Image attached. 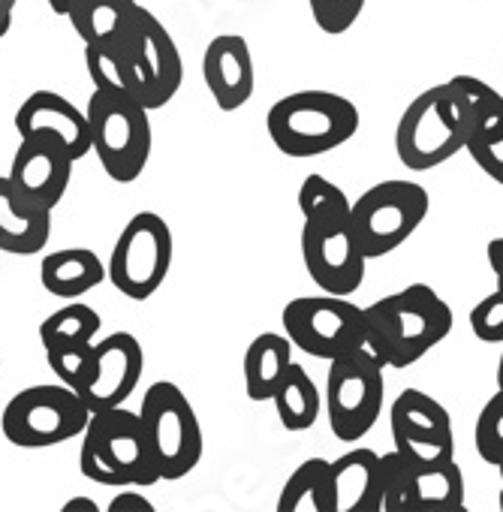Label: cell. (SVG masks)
Instances as JSON below:
<instances>
[{"label":"cell","mask_w":503,"mask_h":512,"mask_svg":"<svg viewBox=\"0 0 503 512\" xmlns=\"http://www.w3.org/2000/svg\"><path fill=\"white\" fill-rule=\"evenodd\" d=\"M148 443L154 449L160 479H184L202 461V425L190 398L169 380L145 389L139 407Z\"/></svg>","instance_id":"obj_10"},{"label":"cell","mask_w":503,"mask_h":512,"mask_svg":"<svg viewBox=\"0 0 503 512\" xmlns=\"http://www.w3.org/2000/svg\"><path fill=\"white\" fill-rule=\"evenodd\" d=\"M485 256H488V266H491V275H494L497 290H503V235H497V238L488 241Z\"/></svg>","instance_id":"obj_36"},{"label":"cell","mask_w":503,"mask_h":512,"mask_svg":"<svg viewBox=\"0 0 503 512\" xmlns=\"http://www.w3.org/2000/svg\"><path fill=\"white\" fill-rule=\"evenodd\" d=\"M467 500L458 461L416 467L398 452L383 455V512H461Z\"/></svg>","instance_id":"obj_14"},{"label":"cell","mask_w":503,"mask_h":512,"mask_svg":"<svg viewBox=\"0 0 503 512\" xmlns=\"http://www.w3.org/2000/svg\"><path fill=\"white\" fill-rule=\"evenodd\" d=\"M85 112L91 121V151L97 154L103 172L118 184H133L145 172L154 148L148 118L151 109H145L133 94H109L94 88Z\"/></svg>","instance_id":"obj_5"},{"label":"cell","mask_w":503,"mask_h":512,"mask_svg":"<svg viewBox=\"0 0 503 512\" xmlns=\"http://www.w3.org/2000/svg\"><path fill=\"white\" fill-rule=\"evenodd\" d=\"M470 332L476 341L482 344H500L503 347V290L494 287V293H488L485 299H479L470 308Z\"/></svg>","instance_id":"obj_33"},{"label":"cell","mask_w":503,"mask_h":512,"mask_svg":"<svg viewBox=\"0 0 503 512\" xmlns=\"http://www.w3.org/2000/svg\"><path fill=\"white\" fill-rule=\"evenodd\" d=\"M389 428L395 452L416 467L455 461V431L446 407L422 389H404L392 410Z\"/></svg>","instance_id":"obj_15"},{"label":"cell","mask_w":503,"mask_h":512,"mask_svg":"<svg viewBox=\"0 0 503 512\" xmlns=\"http://www.w3.org/2000/svg\"><path fill=\"white\" fill-rule=\"evenodd\" d=\"M109 512H154V503L145 500V497L136 494V491H121V494L109 503Z\"/></svg>","instance_id":"obj_35"},{"label":"cell","mask_w":503,"mask_h":512,"mask_svg":"<svg viewBox=\"0 0 503 512\" xmlns=\"http://www.w3.org/2000/svg\"><path fill=\"white\" fill-rule=\"evenodd\" d=\"M52 238V211L28 202L10 181L0 175V250L13 256H37Z\"/></svg>","instance_id":"obj_21"},{"label":"cell","mask_w":503,"mask_h":512,"mask_svg":"<svg viewBox=\"0 0 503 512\" xmlns=\"http://www.w3.org/2000/svg\"><path fill=\"white\" fill-rule=\"evenodd\" d=\"M335 512H383V455L359 446L332 461Z\"/></svg>","instance_id":"obj_20"},{"label":"cell","mask_w":503,"mask_h":512,"mask_svg":"<svg viewBox=\"0 0 503 512\" xmlns=\"http://www.w3.org/2000/svg\"><path fill=\"white\" fill-rule=\"evenodd\" d=\"M266 130L275 148L293 160L323 157L359 133V109L335 91H293L272 103Z\"/></svg>","instance_id":"obj_4"},{"label":"cell","mask_w":503,"mask_h":512,"mask_svg":"<svg viewBox=\"0 0 503 512\" xmlns=\"http://www.w3.org/2000/svg\"><path fill=\"white\" fill-rule=\"evenodd\" d=\"M497 386L503 389V353H500V362H497Z\"/></svg>","instance_id":"obj_40"},{"label":"cell","mask_w":503,"mask_h":512,"mask_svg":"<svg viewBox=\"0 0 503 512\" xmlns=\"http://www.w3.org/2000/svg\"><path fill=\"white\" fill-rule=\"evenodd\" d=\"M365 347L386 368H410L452 332V308L428 284H410L365 308Z\"/></svg>","instance_id":"obj_1"},{"label":"cell","mask_w":503,"mask_h":512,"mask_svg":"<svg viewBox=\"0 0 503 512\" xmlns=\"http://www.w3.org/2000/svg\"><path fill=\"white\" fill-rule=\"evenodd\" d=\"M145 371V350L130 332H112L94 344L88 368L76 383V392L91 413L121 407L139 389Z\"/></svg>","instance_id":"obj_16"},{"label":"cell","mask_w":503,"mask_h":512,"mask_svg":"<svg viewBox=\"0 0 503 512\" xmlns=\"http://www.w3.org/2000/svg\"><path fill=\"white\" fill-rule=\"evenodd\" d=\"M13 124L22 139H49L64 145L76 163L94 148L88 112L55 91H34L25 97Z\"/></svg>","instance_id":"obj_17"},{"label":"cell","mask_w":503,"mask_h":512,"mask_svg":"<svg viewBox=\"0 0 503 512\" xmlns=\"http://www.w3.org/2000/svg\"><path fill=\"white\" fill-rule=\"evenodd\" d=\"M0 374H4V356H0Z\"/></svg>","instance_id":"obj_42"},{"label":"cell","mask_w":503,"mask_h":512,"mask_svg":"<svg viewBox=\"0 0 503 512\" xmlns=\"http://www.w3.org/2000/svg\"><path fill=\"white\" fill-rule=\"evenodd\" d=\"M46 4H49V10H52L55 16H64V19H70V13L76 10L79 0H46Z\"/></svg>","instance_id":"obj_38"},{"label":"cell","mask_w":503,"mask_h":512,"mask_svg":"<svg viewBox=\"0 0 503 512\" xmlns=\"http://www.w3.org/2000/svg\"><path fill=\"white\" fill-rule=\"evenodd\" d=\"M91 419L82 395L67 383H40L16 392L0 416V431L19 449H49L82 437Z\"/></svg>","instance_id":"obj_7"},{"label":"cell","mask_w":503,"mask_h":512,"mask_svg":"<svg viewBox=\"0 0 503 512\" xmlns=\"http://www.w3.org/2000/svg\"><path fill=\"white\" fill-rule=\"evenodd\" d=\"M464 151L470 154V160H473L494 184L503 187V121L494 124V127H488V130H482V133H473V136L467 139V148H464Z\"/></svg>","instance_id":"obj_32"},{"label":"cell","mask_w":503,"mask_h":512,"mask_svg":"<svg viewBox=\"0 0 503 512\" xmlns=\"http://www.w3.org/2000/svg\"><path fill=\"white\" fill-rule=\"evenodd\" d=\"M175 241L169 223L157 211L133 214L112 244L106 275L109 284L130 302L151 299L169 278Z\"/></svg>","instance_id":"obj_8"},{"label":"cell","mask_w":503,"mask_h":512,"mask_svg":"<svg viewBox=\"0 0 503 512\" xmlns=\"http://www.w3.org/2000/svg\"><path fill=\"white\" fill-rule=\"evenodd\" d=\"M202 79L220 112H238L250 103L257 88L254 55L241 34H220L205 46Z\"/></svg>","instance_id":"obj_19"},{"label":"cell","mask_w":503,"mask_h":512,"mask_svg":"<svg viewBox=\"0 0 503 512\" xmlns=\"http://www.w3.org/2000/svg\"><path fill=\"white\" fill-rule=\"evenodd\" d=\"M275 410H278V419L287 431H308L317 425L320 419V410H323V395L317 389V383L311 380V374L293 362L272 398Z\"/></svg>","instance_id":"obj_27"},{"label":"cell","mask_w":503,"mask_h":512,"mask_svg":"<svg viewBox=\"0 0 503 512\" xmlns=\"http://www.w3.org/2000/svg\"><path fill=\"white\" fill-rule=\"evenodd\" d=\"M365 4L368 0H308L317 28L329 37L347 34L365 13Z\"/></svg>","instance_id":"obj_31"},{"label":"cell","mask_w":503,"mask_h":512,"mask_svg":"<svg viewBox=\"0 0 503 512\" xmlns=\"http://www.w3.org/2000/svg\"><path fill=\"white\" fill-rule=\"evenodd\" d=\"M428 205V190L407 178H389L368 187L350 205L356 238L368 260H383L410 241V235L422 226Z\"/></svg>","instance_id":"obj_11"},{"label":"cell","mask_w":503,"mask_h":512,"mask_svg":"<svg viewBox=\"0 0 503 512\" xmlns=\"http://www.w3.org/2000/svg\"><path fill=\"white\" fill-rule=\"evenodd\" d=\"M278 512H335L332 461L308 458L284 482Z\"/></svg>","instance_id":"obj_26"},{"label":"cell","mask_w":503,"mask_h":512,"mask_svg":"<svg viewBox=\"0 0 503 512\" xmlns=\"http://www.w3.org/2000/svg\"><path fill=\"white\" fill-rule=\"evenodd\" d=\"M344 202H350L347 193L335 181H329L326 175H320V172H311L302 181V187H299V211H302V217L311 214V211H317V208L344 205Z\"/></svg>","instance_id":"obj_34"},{"label":"cell","mask_w":503,"mask_h":512,"mask_svg":"<svg viewBox=\"0 0 503 512\" xmlns=\"http://www.w3.org/2000/svg\"><path fill=\"white\" fill-rule=\"evenodd\" d=\"M118 46H121L130 94L151 112L169 106L181 91L184 61L166 25L151 10L139 7L133 31Z\"/></svg>","instance_id":"obj_12"},{"label":"cell","mask_w":503,"mask_h":512,"mask_svg":"<svg viewBox=\"0 0 503 512\" xmlns=\"http://www.w3.org/2000/svg\"><path fill=\"white\" fill-rule=\"evenodd\" d=\"M293 365V341L278 332H263L244 350V392L250 401L266 404L275 398L287 368Z\"/></svg>","instance_id":"obj_23"},{"label":"cell","mask_w":503,"mask_h":512,"mask_svg":"<svg viewBox=\"0 0 503 512\" xmlns=\"http://www.w3.org/2000/svg\"><path fill=\"white\" fill-rule=\"evenodd\" d=\"M473 112L461 88L449 79L425 88L401 112L395 127V154L413 172H431L467 148Z\"/></svg>","instance_id":"obj_2"},{"label":"cell","mask_w":503,"mask_h":512,"mask_svg":"<svg viewBox=\"0 0 503 512\" xmlns=\"http://www.w3.org/2000/svg\"><path fill=\"white\" fill-rule=\"evenodd\" d=\"M473 443H476V452L485 464H491V467L503 464V389L500 386L485 401V407L479 410Z\"/></svg>","instance_id":"obj_30"},{"label":"cell","mask_w":503,"mask_h":512,"mask_svg":"<svg viewBox=\"0 0 503 512\" xmlns=\"http://www.w3.org/2000/svg\"><path fill=\"white\" fill-rule=\"evenodd\" d=\"M76 509H85V512H97L100 506L91 500V497H73L70 503H64V512H76Z\"/></svg>","instance_id":"obj_39"},{"label":"cell","mask_w":503,"mask_h":512,"mask_svg":"<svg viewBox=\"0 0 503 512\" xmlns=\"http://www.w3.org/2000/svg\"><path fill=\"white\" fill-rule=\"evenodd\" d=\"M281 323L293 347L326 362L353 353L368 341L365 308L353 305L350 296H299L287 302Z\"/></svg>","instance_id":"obj_13"},{"label":"cell","mask_w":503,"mask_h":512,"mask_svg":"<svg viewBox=\"0 0 503 512\" xmlns=\"http://www.w3.org/2000/svg\"><path fill=\"white\" fill-rule=\"evenodd\" d=\"M452 82L461 88V94L467 97L470 103V112H473V133H482L494 124L503 121V94L497 88H491L488 82H482L479 76H452ZM470 133V136H473Z\"/></svg>","instance_id":"obj_29"},{"label":"cell","mask_w":503,"mask_h":512,"mask_svg":"<svg viewBox=\"0 0 503 512\" xmlns=\"http://www.w3.org/2000/svg\"><path fill=\"white\" fill-rule=\"evenodd\" d=\"M73 154L49 139H22L13 166L10 181L13 187L34 205L55 211L58 202L67 196L70 178H73Z\"/></svg>","instance_id":"obj_18"},{"label":"cell","mask_w":503,"mask_h":512,"mask_svg":"<svg viewBox=\"0 0 503 512\" xmlns=\"http://www.w3.org/2000/svg\"><path fill=\"white\" fill-rule=\"evenodd\" d=\"M19 0H0V40H4L13 28V13Z\"/></svg>","instance_id":"obj_37"},{"label":"cell","mask_w":503,"mask_h":512,"mask_svg":"<svg viewBox=\"0 0 503 512\" xmlns=\"http://www.w3.org/2000/svg\"><path fill=\"white\" fill-rule=\"evenodd\" d=\"M103 329V317L85 302H67L40 323V344L49 356L61 353H88L97 344V332Z\"/></svg>","instance_id":"obj_24"},{"label":"cell","mask_w":503,"mask_h":512,"mask_svg":"<svg viewBox=\"0 0 503 512\" xmlns=\"http://www.w3.org/2000/svg\"><path fill=\"white\" fill-rule=\"evenodd\" d=\"M106 263L88 247H64L43 256L40 284L49 296L73 302L106 281Z\"/></svg>","instance_id":"obj_22"},{"label":"cell","mask_w":503,"mask_h":512,"mask_svg":"<svg viewBox=\"0 0 503 512\" xmlns=\"http://www.w3.org/2000/svg\"><path fill=\"white\" fill-rule=\"evenodd\" d=\"M497 470H500V509H503V464Z\"/></svg>","instance_id":"obj_41"},{"label":"cell","mask_w":503,"mask_h":512,"mask_svg":"<svg viewBox=\"0 0 503 512\" xmlns=\"http://www.w3.org/2000/svg\"><path fill=\"white\" fill-rule=\"evenodd\" d=\"M85 67H88V76H91L97 91L130 94L118 43H88L85 46Z\"/></svg>","instance_id":"obj_28"},{"label":"cell","mask_w":503,"mask_h":512,"mask_svg":"<svg viewBox=\"0 0 503 512\" xmlns=\"http://www.w3.org/2000/svg\"><path fill=\"white\" fill-rule=\"evenodd\" d=\"M79 470L85 479L106 488H148L160 482V467L139 410L121 404L91 413L82 431Z\"/></svg>","instance_id":"obj_3"},{"label":"cell","mask_w":503,"mask_h":512,"mask_svg":"<svg viewBox=\"0 0 503 512\" xmlns=\"http://www.w3.org/2000/svg\"><path fill=\"white\" fill-rule=\"evenodd\" d=\"M353 202L326 205L305 214L302 223V260L311 281L332 296H353L365 284L368 256L356 238Z\"/></svg>","instance_id":"obj_6"},{"label":"cell","mask_w":503,"mask_h":512,"mask_svg":"<svg viewBox=\"0 0 503 512\" xmlns=\"http://www.w3.org/2000/svg\"><path fill=\"white\" fill-rule=\"evenodd\" d=\"M383 371L386 365L368 347H359L329 362L323 401L332 434L341 443H356L377 425L386 395Z\"/></svg>","instance_id":"obj_9"},{"label":"cell","mask_w":503,"mask_h":512,"mask_svg":"<svg viewBox=\"0 0 503 512\" xmlns=\"http://www.w3.org/2000/svg\"><path fill=\"white\" fill-rule=\"evenodd\" d=\"M139 16L136 0H79L70 13L73 31L82 43H124Z\"/></svg>","instance_id":"obj_25"}]
</instances>
